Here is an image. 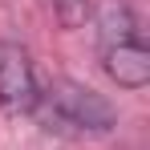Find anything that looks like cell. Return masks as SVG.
<instances>
[{"label": "cell", "mask_w": 150, "mask_h": 150, "mask_svg": "<svg viewBox=\"0 0 150 150\" xmlns=\"http://www.w3.org/2000/svg\"><path fill=\"white\" fill-rule=\"evenodd\" d=\"M53 12L65 28H77L85 25V12H89V0H53Z\"/></svg>", "instance_id": "obj_4"}, {"label": "cell", "mask_w": 150, "mask_h": 150, "mask_svg": "<svg viewBox=\"0 0 150 150\" xmlns=\"http://www.w3.org/2000/svg\"><path fill=\"white\" fill-rule=\"evenodd\" d=\"M98 28H101V69L110 73V81L122 89H142L150 81V49L142 41L134 12L122 0H110L101 8Z\"/></svg>", "instance_id": "obj_2"}, {"label": "cell", "mask_w": 150, "mask_h": 150, "mask_svg": "<svg viewBox=\"0 0 150 150\" xmlns=\"http://www.w3.org/2000/svg\"><path fill=\"white\" fill-rule=\"evenodd\" d=\"M41 101V81L33 69V57L16 41H0V110L12 118H25Z\"/></svg>", "instance_id": "obj_3"}, {"label": "cell", "mask_w": 150, "mask_h": 150, "mask_svg": "<svg viewBox=\"0 0 150 150\" xmlns=\"http://www.w3.org/2000/svg\"><path fill=\"white\" fill-rule=\"evenodd\" d=\"M37 122L53 130V134H69V138H93V134H110L118 126L114 105L101 98L98 89L81 85V81H53L49 89H41L37 101Z\"/></svg>", "instance_id": "obj_1"}]
</instances>
